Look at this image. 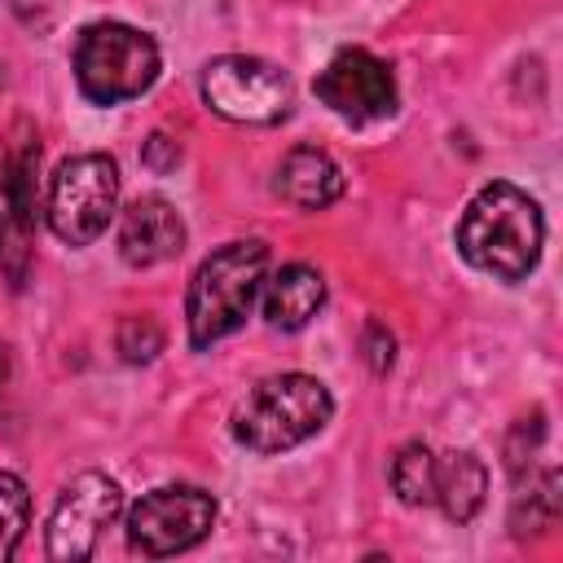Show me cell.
Here are the masks:
<instances>
[{
    "label": "cell",
    "mask_w": 563,
    "mask_h": 563,
    "mask_svg": "<svg viewBox=\"0 0 563 563\" xmlns=\"http://www.w3.org/2000/svg\"><path fill=\"white\" fill-rule=\"evenodd\" d=\"M541 242H545V220L537 198H528L506 180L484 185L457 220L462 260L501 282H523L541 260Z\"/></svg>",
    "instance_id": "cell-1"
},
{
    "label": "cell",
    "mask_w": 563,
    "mask_h": 563,
    "mask_svg": "<svg viewBox=\"0 0 563 563\" xmlns=\"http://www.w3.org/2000/svg\"><path fill=\"white\" fill-rule=\"evenodd\" d=\"M264 273H268V246L260 238L216 246L189 277V295H185L189 343L211 347L216 339L233 334L251 317Z\"/></svg>",
    "instance_id": "cell-2"
},
{
    "label": "cell",
    "mask_w": 563,
    "mask_h": 563,
    "mask_svg": "<svg viewBox=\"0 0 563 563\" xmlns=\"http://www.w3.org/2000/svg\"><path fill=\"white\" fill-rule=\"evenodd\" d=\"M334 413L325 383L312 374H273L246 391L233 413V435L251 453H286L312 440Z\"/></svg>",
    "instance_id": "cell-3"
},
{
    "label": "cell",
    "mask_w": 563,
    "mask_h": 563,
    "mask_svg": "<svg viewBox=\"0 0 563 563\" xmlns=\"http://www.w3.org/2000/svg\"><path fill=\"white\" fill-rule=\"evenodd\" d=\"M75 79L88 101L119 106L158 79V44L123 22H92L75 40Z\"/></svg>",
    "instance_id": "cell-4"
},
{
    "label": "cell",
    "mask_w": 563,
    "mask_h": 563,
    "mask_svg": "<svg viewBox=\"0 0 563 563\" xmlns=\"http://www.w3.org/2000/svg\"><path fill=\"white\" fill-rule=\"evenodd\" d=\"M119 207V167L106 154H75L53 172L48 185V229L70 242L88 246L106 233Z\"/></svg>",
    "instance_id": "cell-5"
},
{
    "label": "cell",
    "mask_w": 563,
    "mask_h": 563,
    "mask_svg": "<svg viewBox=\"0 0 563 563\" xmlns=\"http://www.w3.org/2000/svg\"><path fill=\"white\" fill-rule=\"evenodd\" d=\"M202 101L207 110H216L229 123H277L290 114V79L264 62V57H246V53H224L216 62L202 66Z\"/></svg>",
    "instance_id": "cell-6"
},
{
    "label": "cell",
    "mask_w": 563,
    "mask_h": 563,
    "mask_svg": "<svg viewBox=\"0 0 563 563\" xmlns=\"http://www.w3.org/2000/svg\"><path fill=\"white\" fill-rule=\"evenodd\" d=\"M216 523V497L194 484H167L145 493L128 510V545L145 559H167L198 545Z\"/></svg>",
    "instance_id": "cell-7"
},
{
    "label": "cell",
    "mask_w": 563,
    "mask_h": 563,
    "mask_svg": "<svg viewBox=\"0 0 563 563\" xmlns=\"http://www.w3.org/2000/svg\"><path fill=\"white\" fill-rule=\"evenodd\" d=\"M119 510H123V493L110 475H101V471L75 475L48 515V559H57V563L92 559L101 532L119 519Z\"/></svg>",
    "instance_id": "cell-8"
},
{
    "label": "cell",
    "mask_w": 563,
    "mask_h": 563,
    "mask_svg": "<svg viewBox=\"0 0 563 563\" xmlns=\"http://www.w3.org/2000/svg\"><path fill=\"white\" fill-rule=\"evenodd\" d=\"M35 163L40 145L22 136L0 158V268L13 290L26 286L31 273V233H35Z\"/></svg>",
    "instance_id": "cell-9"
},
{
    "label": "cell",
    "mask_w": 563,
    "mask_h": 563,
    "mask_svg": "<svg viewBox=\"0 0 563 563\" xmlns=\"http://www.w3.org/2000/svg\"><path fill=\"white\" fill-rule=\"evenodd\" d=\"M317 97L347 123L387 119L396 110V79L387 62H378L365 48H343L330 57V66L317 75Z\"/></svg>",
    "instance_id": "cell-10"
},
{
    "label": "cell",
    "mask_w": 563,
    "mask_h": 563,
    "mask_svg": "<svg viewBox=\"0 0 563 563\" xmlns=\"http://www.w3.org/2000/svg\"><path fill=\"white\" fill-rule=\"evenodd\" d=\"M185 246V220L180 211L150 194V198H136L128 211H123V224H119V255L132 264V268H154L172 255H180Z\"/></svg>",
    "instance_id": "cell-11"
},
{
    "label": "cell",
    "mask_w": 563,
    "mask_h": 563,
    "mask_svg": "<svg viewBox=\"0 0 563 563\" xmlns=\"http://www.w3.org/2000/svg\"><path fill=\"white\" fill-rule=\"evenodd\" d=\"M273 189H277L290 207H299V211H321V207H330V202L343 194V172H339V163H334L325 150H317V145H295V150L277 163Z\"/></svg>",
    "instance_id": "cell-12"
},
{
    "label": "cell",
    "mask_w": 563,
    "mask_h": 563,
    "mask_svg": "<svg viewBox=\"0 0 563 563\" xmlns=\"http://www.w3.org/2000/svg\"><path fill=\"white\" fill-rule=\"evenodd\" d=\"M325 303V277L312 264H286L264 290V317L273 330H303Z\"/></svg>",
    "instance_id": "cell-13"
},
{
    "label": "cell",
    "mask_w": 563,
    "mask_h": 563,
    "mask_svg": "<svg viewBox=\"0 0 563 563\" xmlns=\"http://www.w3.org/2000/svg\"><path fill=\"white\" fill-rule=\"evenodd\" d=\"M488 493V471L471 449H453L435 457V501L453 523H471L484 506Z\"/></svg>",
    "instance_id": "cell-14"
},
{
    "label": "cell",
    "mask_w": 563,
    "mask_h": 563,
    "mask_svg": "<svg viewBox=\"0 0 563 563\" xmlns=\"http://www.w3.org/2000/svg\"><path fill=\"white\" fill-rule=\"evenodd\" d=\"M391 488L405 506H427L435 501V453L427 444H405L391 457Z\"/></svg>",
    "instance_id": "cell-15"
},
{
    "label": "cell",
    "mask_w": 563,
    "mask_h": 563,
    "mask_svg": "<svg viewBox=\"0 0 563 563\" xmlns=\"http://www.w3.org/2000/svg\"><path fill=\"white\" fill-rule=\"evenodd\" d=\"M519 488H523V484H519ZM554 515H559V471H545L537 484H528V488L515 497L510 528H515V537H528V532L550 528Z\"/></svg>",
    "instance_id": "cell-16"
},
{
    "label": "cell",
    "mask_w": 563,
    "mask_h": 563,
    "mask_svg": "<svg viewBox=\"0 0 563 563\" xmlns=\"http://www.w3.org/2000/svg\"><path fill=\"white\" fill-rule=\"evenodd\" d=\"M26 519H31V493L18 475L0 471V563L18 550L22 532H26Z\"/></svg>",
    "instance_id": "cell-17"
},
{
    "label": "cell",
    "mask_w": 563,
    "mask_h": 563,
    "mask_svg": "<svg viewBox=\"0 0 563 563\" xmlns=\"http://www.w3.org/2000/svg\"><path fill=\"white\" fill-rule=\"evenodd\" d=\"M119 352H123V361H132V365L154 361V356L163 352V330H158V321H154V317H128V321L119 325Z\"/></svg>",
    "instance_id": "cell-18"
},
{
    "label": "cell",
    "mask_w": 563,
    "mask_h": 563,
    "mask_svg": "<svg viewBox=\"0 0 563 563\" xmlns=\"http://www.w3.org/2000/svg\"><path fill=\"white\" fill-rule=\"evenodd\" d=\"M537 444H541V418H532V422H528V418L515 422V431H510V440H506V471H510L515 484L528 475Z\"/></svg>",
    "instance_id": "cell-19"
},
{
    "label": "cell",
    "mask_w": 563,
    "mask_h": 563,
    "mask_svg": "<svg viewBox=\"0 0 563 563\" xmlns=\"http://www.w3.org/2000/svg\"><path fill=\"white\" fill-rule=\"evenodd\" d=\"M361 352H365V365H369L374 374H387L391 361H396V339H391V330H387L383 321H365V330H361Z\"/></svg>",
    "instance_id": "cell-20"
},
{
    "label": "cell",
    "mask_w": 563,
    "mask_h": 563,
    "mask_svg": "<svg viewBox=\"0 0 563 563\" xmlns=\"http://www.w3.org/2000/svg\"><path fill=\"white\" fill-rule=\"evenodd\" d=\"M141 158H145V167H150V172H158V176H163V172H172V167L180 163V150H176V141H172V136L154 132V136L145 141V154H141Z\"/></svg>",
    "instance_id": "cell-21"
},
{
    "label": "cell",
    "mask_w": 563,
    "mask_h": 563,
    "mask_svg": "<svg viewBox=\"0 0 563 563\" xmlns=\"http://www.w3.org/2000/svg\"><path fill=\"white\" fill-rule=\"evenodd\" d=\"M0 378H4V352H0Z\"/></svg>",
    "instance_id": "cell-22"
}]
</instances>
